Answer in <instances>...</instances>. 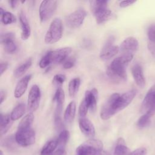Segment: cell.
<instances>
[{"label":"cell","instance_id":"obj_1","mask_svg":"<svg viewBox=\"0 0 155 155\" xmlns=\"http://www.w3.org/2000/svg\"><path fill=\"white\" fill-rule=\"evenodd\" d=\"M133 54H122L114 59L107 68V74L110 80L114 83L124 82L127 75L126 67L133 59Z\"/></svg>","mask_w":155,"mask_h":155},{"label":"cell","instance_id":"obj_2","mask_svg":"<svg viewBox=\"0 0 155 155\" xmlns=\"http://www.w3.org/2000/svg\"><path fill=\"white\" fill-rule=\"evenodd\" d=\"M108 1H90V9L97 24H103L112 16V12L108 6Z\"/></svg>","mask_w":155,"mask_h":155},{"label":"cell","instance_id":"obj_3","mask_svg":"<svg viewBox=\"0 0 155 155\" xmlns=\"http://www.w3.org/2000/svg\"><path fill=\"white\" fill-rule=\"evenodd\" d=\"M62 23L59 18H54L47 30L44 41L46 44H52L61 39L62 36Z\"/></svg>","mask_w":155,"mask_h":155},{"label":"cell","instance_id":"obj_4","mask_svg":"<svg viewBox=\"0 0 155 155\" xmlns=\"http://www.w3.org/2000/svg\"><path fill=\"white\" fill-rule=\"evenodd\" d=\"M102 150L103 143L101 140L90 139L77 147L74 155H93Z\"/></svg>","mask_w":155,"mask_h":155},{"label":"cell","instance_id":"obj_5","mask_svg":"<svg viewBox=\"0 0 155 155\" xmlns=\"http://www.w3.org/2000/svg\"><path fill=\"white\" fill-rule=\"evenodd\" d=\"M35 132L31 128L18 129L15 139L16 142L22 147H27L33 144L35 142Z\"/></svg>","mask_w":155,"mask_h":155},{"label":"cell","instance_id":"obj_6","mask_svg":"<svg viewBox=\"0 0 155 155\" xmlns=\"http://www.w3.org/2000/svg\"><path fill=\"white\" fill-rule=\"evenodd\" d=\"M140 111L148 114L151 117L155 114V85L145 94L140 106Z\"/></svg>","mask_w":155,"mask_h":155},{"label":"cell","instance_id":"obj_7","mask_svg":"<svg viewBox=\"0 0 155 155\" xmlns=\"http://www.w3.org/2000/svg\"><path fill=\"white\" fill-rule=\"evenodd\" d=\"M65 101V93L61 87L57 88L54 97L53 101L56 102V106L54 112V124L58 128H60L62 126L61 114L63 108V105Z\"/></svg>","mask_w":155,"mask_h":155},{"label":"cell","instance_id":"obj_8","mask_svg":"<svg viewBox=\"0 0 155 155\" xmlns=\"http://www.w3.org/2000/svg\"><path fill=\"white\" fill-rule=\"evenodd\" d=\"M87 15V12L85 10L78 8L67 16L65 24L70 28H78L82 25Z\"/></svg>","mask_w":155,"mask_h":155},{"label":"cell","instance_id":"obj_9","mask_svg":"<svg viewBox=\"0 0 155 155\" xmlns=\"http://www.w3.org/2000/svg\"><path fill=\"white\" fill-rule=\"evenodd\" d=\"M119 96L120 94L119 93H113L105 102L100 112V116L102 119L105 120H108L116 114L114 105Z\"/></svg>","mask_w":155,"mask_h":155},{"label":"cell","instance_id":"obj_10","mask_svg":"<svg viewBox=\"0 0 155 155\" xmlns=\"http://www.w3.org/2000/svg\"><path fill=\"white\" fill-rule=\"evenodd\" d=\"M57 7L56 1H43L41 2L39 13V18L42 22H45L53 16Z\"/></svg>","mask_w":155,"mask_h":155},{"label":"cell","instance_id":"obj_11","mask_svg":"<svg viewBox=\"0 0 155 155\" xmlns=\"http://www.w3.org/2000/svg\"><path fill=\"white\" fill-rule=\"evenodd\" d=\"M114 38L113 36H110L100 52V58L104 61L108 60L116 56L119 51L120 48L117 45L113 44Z\"/></svg>","mask_w":155,"mask_h":155},{"label":"cell","instance_id":"obj_12","mask_svg":"<svg viewBox=\"0 0 155 155\" xmlns=\"http://www.w3.org/2000/svg\"><path fill=\"white\" fill-rule=\"evenodd\" d=\"M41 99V90L37 85H33L28 93L27 109L30 113L35 112L39 107Z\"/></svg>","mask_w":155,"mask_h":155},{"label":"cell","instance_id":"obj_13","mask_svg":"<svg viewBox=\"0 0 155 155\" xmlns=\"http://www.w3.org/2000/svg\"><path fill=\"white\" fill-rule=\"evenodd\" d=\"M72 50L71 47H63L54 50L50 51L47 53L48 56L51 63L59 64L64 62V61L68 58Z\"/></svg>","mask_w":155,"mask_h":155},{"label":"cell","instance_id":"obj_14","mask_svg":"<svg viewBox=\"0 0 155 155\" xmlns=\"http://www.w3.org/2000/svg\"><path fill=\"white\" fill-rule=\"evenodd\" d=\"M136 95V91L135 90H131L120 95L114 105L116 113L125 108L132 102Z\"/></svg>","mask_w":155,"mask_h":155},{"label":"cell","instance_id":"obj_15","mask_svg":"<svg viewBox=\"0 0 155 155\" xmlns=\"http://www.w3.org/2000/svg\"><path fill=\"white\" fill-rule=\"evenodd\" d=\"M15 35L13 33L8 32L1 35V43L4 50L8 53H14L17 50V45L15 42Z\"/></svg>","mask_w":155,"mask_h":155},{"label":"cell","instance_id":"obj_16","mask_svg":"<svg viewBox=\"0 0 155 155\" xmlns=\"http://www.w3.org/2000/svg\"><path fill=\"white\" fill-rule=\"evenodd\" d=\"M119 48L122 54H134L139 48V42L135 38L128 37L122 41Z\"/></svg>","mask_w":155,"mask_h":155},{"label":"cell","instance_id":"obj_17","mask_svg":"<svg viewBox=\"0 0 155 155\" xmlns=\"http://www.w3.org/2000/svg\"><path fill=\"white\" fill-rule=\"evenodd\" d=\"M79 126L81 132L87 137L93 139L95 135V128L93 123L87 118H79Z\"/></svg>","mask_w":155,"mask_h":155},{"label":"cell","instance_id":"obj_18","mask_svg":"<svg viewBox=\"0 0 155 155\" xmlns=\"http://www.w3.org/2000/svg\"><path fill=\"white\" fill-rule=\"evenodd\" d=\"M131 73L137 85L140 88H144L146 81L141 65L139 64H134L131 68Z\"/></svg>","mask_w":155,"mask_h":155},{"label":"cell","instance_id":"obj_19","mask_svg":"<svg viewBox=\"0 0 155 155\" xmlns=\"http://www.w3.org/2000/svg\"><path fill=\"white\" fill-rule=\"evenodd\" d=\"M98 93L96 88H93L91 90L86 91L84 99L87 104L89 110L91 112H94L96 108L97 100Z\"/></svg>","mask_w":155,"mask_h":155},{"label":"cell","instance_id":"obj_20","mask_svg":"<svg viewBox=\"0 0 155 155\" xmlns=\"http://www.w3.org/2000/svg\"><path fill=\"white\" fill-rule=\"evenodd\" d=\"M31 78V74L26 75L22 78L18 82L14 91V96L16 98L21 97L24 94L27 88L28 84Z\"/></svg>","mask_w":155,"mask_h":155},{"label":"cell","instance_id":"obj_21","mask_svg":"<svg viewBox=\"0 0 155 155\" xmlns=\"http://www.w3.org/2000/svg\"><path fill=\"white\" fill-rule=\"evenodd\" d=\"M19 22L21 27V38L23 40H27L30 36L31 29L28 19L24 12L21 11L19 13Z\"/></svg>","mask_w":155,"mask_h":155},{"label":"cell","instance_id":"obj_22","mask_svg":"<svg viewBox=\"0 0 155 155\" xmlns=\"http://www.w3.org/2000/svg\"><path fill=\"white\" fill-rule=\"evenodd\" d=\"M13 120L10 117V115L3 114L1 113L0 114V133L1 136L5 134L10 127L12 126Z\"/></svg>","mask_w":155,"mask_h":155},{"label":"cell","instance_id":"obj_23","mask_svg":"<svg viewBox=\"0 0 155 155\" xmlns=\"http://www.w3.org/2000/svg\"><path fill=\"white\" fill-rule=\"evenodd\" d=\"M76 108V106L75 102L71 101L66 107V109L64 112V119L65 122L68 124L72 122L75 116Z\"/></svg>","mask_w":155,"mask_h":155},{"label":"cell","instance_id":"obj_24","mask_svg":"<svg viewBox=\"0 0 155 155\" xmlns=\"http://www.w3.org/2000/svg\"><path fill=\"white\" fill-rule=\"evenodd\" d=\"M130 149L125 145L123 138H119L116 142V145L114 151V155H130Z\"/></svg>","mask_w":155,"mask_h":155},{"label":"cell","instance_id":"obj_25","mask_svg":"<svg viewBox=\"0 0 155 155\" xmlns=\"http://www.w3.org/2000/svg\"><path fill=\"white\" fill-rule=\"evenodd\" d=\"M58 147V142L56 139H52L47 142L41 151V155H52Z\"/></svg>","mask_w":155,"mask_h":155},{"label":"cell","instance_id":"obj_26","mask_svg":"<svg viewBox=\"0 0 155 155\" xmlns=\"http://www.w3.org/2000/svg\"><path fill=\"white\" fill-rule=\"evenodd\" d=\"M32 64V59L31 58L26 60L24 63L18 66L13 71V76L16 78H20L22 76L27 70L31 67Z\"/></svg>","mask_w":155,"mask_h":155},{"label":"cell","instance_id":"obj_27","mask_svg":"<svg viewBox=\"0 0 155 155\" xmlns=\"http://www.w3.org/2000/svg\"><path fill=\"white\" fill-rule=\"evenodd\" d=\"M69 137H70V133L68 131L65 130H62L59 133L58 137L57 138V142H58L57 149L65 150V148L68 140Z\"/></svg>","mask_w":155,"mask_h":155},{"label":"cell","instance_id":"obj_28","mask_svg":"<svg viewBox=\"0 0 155 155\" xmlns=\"http://www.w3.org/2000/svg\"><path fill=\"white\" fill-rule=\"evenodd\" d=\"M81 85V80L79 78L72 79L68 84V93L71 97L76 96Z\"/></svg>","mask_w":155,"mask_h":155},{"label":"cell","instance_id":"obj_29","mask_svg":"<svg viewBox=\"0 0 155 155\" xmlns=\"http://www.w3.org/2000/svg\"><path fill=\"white\" fill-rule=\"evenodd\" d=\"M25 112V105L24 103L19 104L12 110L10 114V117L12 120H16L21 117Z\"/></svg>","mask_w":155,"mask_h":155},{"label":"cell","instance_id":"obj_30","mask_svg":"<svg viewBox=\"0 0 155 155\" xmlns=\"http://www.w3.org/2000/svg\"><path fill=\"white\" fill-rule=\"evenodd\" d=\"M34 120V115L33 113H29L26 114L20 121L18 129H26L31 128V126Z\"/></svg>","mask_w":155,"mask_h":155},{"label":"cell","instance_id":"obj_31","mask_svg":"<svg viewBox=\"0 0 155 155\" xmlns=\"http://www.w3.org/2000/svg\"><path fill=\"white\" fill-rule=\"evenodd\" d=\"M1 15V21L5 25L10 24L16 22V18L13 13L9 12H4Z\"/></svg>","mask_w":155,"mask_h":155},{"label":"cell","instance_id":"obj_32","mask_svg":"<svg viewBox=\"0 0 155 155\" xmlns=\"http://www.w3.org/2000/svg\"><path fill=\"white\" fill-rule=\"evenodd\" d=\"M150 118L151 116L145 113L142 116L139 117L137 122V125L140 128H143L144 127H146L149 125L150 123Z\"/></svg>","mask_w":155,"mask_h":155},{"label":"cell","instance_id":"obj_33","mask_svg":"<svg viewBox=\"0 0 155 155\" xmlns=\"http://www.w3.org/2000/svg\"><path fill=\"white\" fill-rule=\"evenodd\" d=\"M66 77L64 74H56L52 80V84L54 85L59 87L63 84V83L65 81Z\"/></svg>","mask_w":155,"mask_h":155},{"label":"cell","instance_id":"obj_34","mask_svg":"<svg viewBox=\"0 0 155 155\" xmlns=\"http://www.w3.org/2000/svg\"><path fill=\"white\" fill-rule=\"evenodd\" d=\"M88 110H89V107L87 104L86 103L85 101L83 99L79 107V116L80 118L85 117Z\"/></svg>","mask_w":155,"mask_h":155},{"label":"cell","instance_id":"obj_35","mask_svg":"<svg viewBox=\"0 0 155 155\" xmlns=\"http://www.w3.org/2000/svg\"><path fill=\"white\" fill-rule=\"evenodd\" d=\"M76 63V58L74 57H68L63 62V68L64 69H70L74 67Z\"/></svg>","mask_w":155,"mask_h":155},{"label":"cell","instance_id":"obj_36","mask_svg":"<svg viewBox=\"0 0 155 155\" xmlns=\"http://www.w3.org/2000/svg\"><path fill=\"white\" fill-rule=\"evenodd\" d=\"M147 36L149 41L155 42V25H151L148 28Z\"/></svg>","mask_w":155,"mask_h":155},{"label":"cell","instance_id":"obj_37","mask_svg":"<svg viewBox=\"0 0 155 155\" xmlns=\"http://www.w3.org/2000/svg\"><path fill=\"white\" fill-rule=\"evenodd\" d=\"M51 64V61L50 60V58L47 54L46 53L41 59L39 65L40 68H45L47 67H48Z\"/></svg>","mask_w":155,"mask_h":155},{"label":"cell","instance_id":"obj_38","mask_svg":"<svg viewBox=\"0 0 155 155\" xmlns=\"http://www.w3.org/2000/svg\"><path fill=\"white\" fill-rule=\"evenodd\" d=\"M147 150L145 148H139L133 152H131L130 155H146Z\"/></svg>","mask_w":155,"mask_h":155},{"label":"cell","instance_id":"obj_39","mask_svg":"<svg viewBox=\"0 0 155 155\" xmlns=\"http://www.w3.org/2000/svg\"><path fill=\"white\" fill-rule=\"evenodd\" d=\"M136 2V1H131V0H125V1H122L121 2H120L119 3V6L120 7L122 8H125V7H127L132 4H133L134 3H135Z\"/></svg>","mask_w":155,"mask_h":155},{"label":"cell","instance_id":"obj_40","mask_svg":"<svg viewBox=\"0 0 155 155\" xmlns=\"http://www.w3.org/2000/svg\"><path fill=\"white\" fill-rule=\"evenodd\" d=\"M147 47L152 56L155 58V42L148 41Z\"/></svg>","mask_w":155,"mask_h":155},{"label":"cell","instance_id":"obj_41","mask_svg":"<svg viewBox=\"0 0 155 155\" xmlns=\"http://www.w3.org/2000/svg\"><path fill=\"white\" fill-rule=\"evenodd\" d=\"M8 64L7 62H1L0 64V74L1 76L3 74V73L7 70L8 68Z\"/></svg>","mask_w":155,"mask_h":155},{"label":"cell","instance_id":"obj_42","mask_svg":"<svg viewBox=\"0 0 155 155\" xmlns=\"http://www.w3.org/2000/svg\"><path fill=\"white\" fill-rule=\"evenodd\" d=\"M7 96V92L5 90L1 89L0 91V104L1 105L5 101Z\"/></svg>","mask_w":155,"mask_h":155},{"label":"cell","instance_id":"obj_43","mask_svg":"<svg viewBox=\"0 0 155 155\" xmlns=\"http://www.w3.org/2000/svg\"><path fill=\"white\" fill-rule=\"evenodd\" d=\"M93 155H111L110 153L107 151H105V150H101V151H99L97 153H96L94 154Z\"/></svg>","mask_w":155,"mask_h":155},{"label":"cell","instance_id":"obj_44","mask_svg":"<svg viewBox=\"0 0 155 155\" xmlns=\"http://www.w3.org/2000/svg\"><path fill=\"white\" fill-rule=\"evenodd\" d=\"M8 3L12 8H15L17 5L18 1H9Z\"/></svg>","mask_w":155,"mask_h":155},{"label":"cell","instance_id":"obj_45","mask_svg":"<svg viewBox=\"0 0 155 155\" xmlns=\"http://www.w3.org/2000/svg\"><path fill=\"white\" fill-rule=\"evenodd\" d=\"M0 155H3V151L2 150H0Z\"/></svg>","mask_w":155,"mask_h":155}]
</instances>
